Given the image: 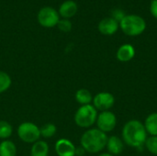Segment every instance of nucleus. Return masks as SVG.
I'll use <instances>...</instances> for the list:
<instances>
[{"instance_id":"obj_1","label":"nucleus","mask_w":157,"mask_h":156,"mask_svg":"<svg viewBox=\"0 0 157 156\" xmlns=\"http://www.w3.org/2000/svg\"><path fill=\"white\" fill-rule=\"evenodd\" d=\"M147 135L144 123L137 120H131L127 121L121 131L123 143L135 149H141L144 146L148 138Z\"/></svg>"},{"instance_id":"obj_2","label":"nucleus","mask_w":157,"mask_h":156,"mask_svg":"<svg viewBox=\"0 0 157 156\" xmlns=\"http://www.w3.org/2000/svg\"><path fill=\"white\" fill-rule=\"evenodd\" d=\"M108 138L107 133L98 128H90L82 134L80 144L86 153L98 154L106 148Z\"/></svg>"},{"instance_id":"obj_3","label":"nucleus","mask_w":157,"mask_h":156,"mask_svg":"<svg viewBox=\"0 0 157 156\" xmlns=\"http://www.w3.org/2000/svg\"><path fill=\"white\" fill-rule=\"evenodd\" d=\"M120 28L128 36H139L146 29V22L139 15H126L120 22Z\"/></svg>"},{"instance_id":"obj_4","label":"nucleus","mask_w":157,"mask_h":156,"mask_svg":"<svg viewBox=\"0 0 157 156\" xmlns=\"http://www.w3.org/2000/svg\"><path fill=\"white\" fill-rule=\"evenodd\" d=\"M98 110L92 104L80 106L75 114V124L83 129H90L94 124H96L98 119Z\"/></svg>"},{"instance_id":"obj_5","label":"nucleus","mask_w":157,"mask_h":156,"mask_svg":"<svg viewBox=\"0 0 157 156\" xmlns=\"http://www.w3.org/2000/svg\"><path fill=\"white\" fill-rule=\"evenodd\" d=\"M17 133L18 138L26 143H34L40 141V128L33 122H23L18 125Z\"/></svg>"},{"instance_id":"obj_6","label":"nucleus","mask_w":157,"mask_h":156,"mask_svg":"<svg viewBox=\"0 0 157 156\" xmlns=\"http://www.w3.org/2000/svg\"><path fill=\"white\" fill-rule=\"evenodd\" d=\"M96 124L99 131L105 133L111 132L117 126V117L110 110L101 111L98 115Z\"/></svg>"},{"instance_id":"obj_7","label":"nucleus","mask_w":157,"mask_h":156,"mask_svg":"<svg viewBox=\"0 0 157 156\" xmlns=\"http://www.w3.org/2000/svg\"><path fill=\"white\" fill-rule=\"evenodd\" d=\"M60 20L59 13L51 6L42 7L38 13V21L44 28H53Z\"/></svg>"},{"instance_id":"obj_8","label":"nucleus","mask_w":157,"mask_h":156,"mask_svg":"<svg viewBox=\"0 0 157 156\" xmlns=\"http://www.w3.org/2000/svg\"><path fill=\"white\" fill-rule=\"evenodd\" d=\"M92 105L98 111H108L115 104V97L109 92H100L93 97Z\"/></svg>"},{"instance_id":"obj_9","label":"nucleus","mask_w":157,"mask_h":156,"mask_svg":"<svg viewBox=\"0 0 157 156\" xmlns=\"http://www.w3.org/2000/svg\"><path fill=\"white\" fill-rule=\"evenodd\" d=\"M75 145L68 139L62 138L55 143V152L58 156H75Z\"/></svg>"},{"instance_id":"obj_10","label":"nucleus","mask_w":157,"mask_h":156,"mask_svg":"<svg viewBox=\"0 0 157 156\" xmlns=\"http://www.w3.org/2000/svg\"><path fill=\"white\" fill-rule=\"evenodd\" d=\"M120 28V23L111 17H104L98 23V30L101 34L110 36L115 34Z\"/></svg>"},{"instance_id":"obj_11","label":"nucleus","mask_w":157,"mask_h":156,"mask_svg":"<svg viewBox=\"0 0 157 156\" xmlns=\"http://www.w3.org/2000/svg\"><path fill=\"white\" fill-rule=\"evenodd\" d=\"M106 148L108 150V153L111 155H119L124 150V143L122 139L118 136H110L108 138Z\"/></svg>"},{"instance_id":"obj_12","label":"nucleus","mask_w":157,"mask_h":156,"mask_svg":"<svg viewBox=\"0 0 157 156\" xmlns=\"http://www.w3.org/2000/svg\"><path fill=\"white\" fill-rule=\"evenodd\" d=\"M116 56L120 62H122V63L130 62L135 56V49L132 44H129V43L123 44L118 49Z\"/></svg>"},{"instance_id":"obj_13","label":"nucleus","mask_w":157,"mask_h":156,"mask_svg":"<svg viewBox=\"0 0 157 156\" xmlns=\"http://www.w3.org/2000/svg\"><path fill=\"white\" fill-rule=\"evenodd\" d=\"M77 4L73 1V0H67L64 1L59 7V15L61 17H63V18H70L72 17H74L76 12H77Z\"/></svg>"},{"instance_id":"obj_14","label":"nucleus","mask_w":157,"mask_h":156,"mask_svg":"<svg viewBox=\"0 0 157 156\" xmlns=\"http://www.w3.org/2000/svg\"><path fill=\"white\" fill-rule=\"evenodd\" d=\"M144 125L147 134H150L151 136H157V112L149 114L145 119Z\"/></svg>"},{"instance_id":"obj_15","label":"nucleus","mask_w":157,"mask_h":156,"mask_svg":"<svg viewBox=\"0 0 157 156\" xmlns=\"http://www.w3.org/2000/svg\"><path fill=\"white\" fill-rule=\"evenodd\" d=\"M49 145L44 141H38L32 144L30 149V156H48Z\"/></svg>"},{"instance_id":"obj_16","label":"nucleus","mask_w":157,"mask_h":156,"mask_svg":"<svg viewBox=\"0 0 157 156\" xmlns=\"http://www.w3.org/2000/svg\"><path fill=\"white\" fill-rule=\"evenodd\" d=\"M75 100L81 106L89 105L93 101V96L89 90L86 88H80L75 92Z\"/></svg>"},{"instance_id":"obj_17","label":"nucleus","mask_w":157,"mask_h":156,"mask_svg":"<svg viewBox=\"0 0 157 156\" xmlns=\"http://www.w3.org/2000/svg\"><path fill=\"white\" fill-rule=\"evenodd\" d=\"M17 146L9 140H4L0 143V156H16Z\"/></svg>"},{"instance_id":"obj_18","label":"nucleus","mask_w":157,"mask_h":156,"mask_svg":"<svg viewBox=\"0 0 157 156\" xmlns=\"http://www.w3.org/2000/svg\"><path fill=\"white\" fill-rule=\"evenodd\" d=\"M40 137L43 138H52L57 132V128L53 123H46L40 128Z\"/></svg>"},{"instance_id":"obj_19","label":"nucleus","mask_w":157,"mask_h":156,"mask_svg":"<svg viewBox=\"0 0 157 156\" xmlns=\"http://www.w3.org/2000/svg\"><path fill=\"white\" fill-rule=\"evenodd\" d=\"M12 133H13L12 125L6 120H0V139L8 140V138L12 135Z\"/></svg>"},{"instance_id":"obj_20","label":"nucleus","mask_w":157,"mask_h":156,"mask_svg":"<svg viewBox=\"0 0 157 156\" xmlns=\"http://www.w3.org/2000/svg\"><path fill=\"white\" fill-rule=\"evenodd\" d=\"M11 84L12 80L10 75L4 71H0V94L7 91L11 86Z\"/></svg>"},{"instance_id":"obj_21","label":"nucleus","mask_w":157,"mask_h":156,"mask_svg":"<svg viewBox=\"0 0 157 156\" xmlns=\"http://www.w3.org/2000/svg\"><path fill=\"white\" fill-rule=\"evenodd\" d=\"M144 146L149 153L154 155H157V136L148 137L144 143Z\"/></svg>"},{"instance_id":"obj_22","label":"nucleus","mask_w":157,"mask_h":156,"mask_svg":"<svg viewBox=\"0 0 157 156\" xmlns=\"http://www.w3.org/2000/svg\"><path fill=\"white\" fill-rule=\"evenodd\" d=\"M57 27L63 32H69L72 29L73 25H72V22L69 19L63 18V19L59 20V22L57 24Z\"/></svg>"},{"instance_id":"obj_23","label":"nucleus","mask_w":157,"mask_h":156,"mask_svg":"<svg viewBox=\"0 0 157 156\" xmlns=\"http://www.w3.org/2000/svg\"><path fill=\"white\" fill-rule=\"evenodd\" d=\"M125 16H126L125 12L122 9H120V8H116V9L112 10V12H111V17L114 18L116 21H118L119 23L123 19V17Z\"/></svg>"},{"instance_id":"obj_24","label":"nucleus","mask_w":157,"mask_h":156,"mask_svg":"<svg viewBox=\"0 0 157 156\" xmlns=\"http://www.w3.org/2000/svg\"><path fill=\"white\" fill-rule=\"evenodd\" d=\"M150 11H151V14L157 18V0H152L151 1Z\"/></svg>"},{"instance_id":"obj_25","label":"nucleus","mask_w":157,"mask_h":156,"mask_svg":"<svg viewBox=\"0 0 157 156\" xmlns=\"http://www.w3.org/2000/svg\"><path fill=\"white\" fill-rule=\"evenodd\" d=\"M86 153V152L85 151V149L81 145L79 147H76L75 148V156H84Z\"/></svg>"},{"instance_id":"obj_26","label":"nucleus","mask_w":157,"mask_h":156,"mask_svg":"<svg viewBox=\"0 0 157 156\" xmlns=\"http://www.w3.org/2000/svg\"><path fill=\"white\" fill-rule=\"evenodd\" d=\"M98 156H113V155H111L110 154H109V153H103V154H100L99 155H98Z\"/></svg>"}]
</instances>
